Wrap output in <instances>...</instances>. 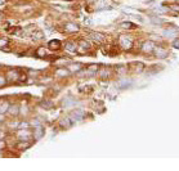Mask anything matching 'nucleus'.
I'll return each instance as SVG.
<instances>
[{
    "label": "nucleus",
    "mask_w": 179,
    "mask_h": 171,
    "mask_svg": "<svg viewBox=\"0 0 179 171\" xmlns=\"http://www.w3.org/2000/svg\"><path fill=\"white\" fill-rule=\"evenodd\" d=\"M8 135H9L8 131H5V130H3V129H0V139H7Z\"/></svg>",
    "instance_id": "nucleus-25"
},
{
    "label": "nucleus",
    "mask_w": 179,
    "mask_h": 171,
    "mask_svg": "<svg viewBox=\"0 0 179 171\" xmlns=\"http://www.w3.org/2000/svg\"><path fill=\"white\" fill-rule=\"evenodd\" d=\"M0 19H2V13H0Z\"/></svg>",
    "instance_id": "nucleus-29"
},
{
    "label": "nucleus",
    "mask_w": 179,
    "mask_h": 171,
    "mask_svg": "<svg viewBox=\"0 0 179 171\" xmlns=\"http://www.w3.org/2000/svg\"><path fill=\"white\" fill-rule=\"evenodd\" d=\"M71 119H76V120H82V111L76 110L71 112Z\"/></svg>",
    "instance_id": "nucleus-18"
},
{
    "label": "nucleus",
    "mask_w": 179,
    "mask_h": 171,
    "mask_svg": "<svg viewBox=\"0 0 179 171\" xmlns=\"http://www.w3.org/2000/svg\"><path fill=\"white\" fill-rule=\"evenodd\" d=\"M120 42H121V46H122L124 49H129V48L132 46V40L128 39V36H121Z\"/></svg>",
    "instance_id": "nucleus-13"
},
{
    "label": "nucleus",
    "mask_w": 179,
    "mask_h": 171,
    "mask_svg": "<svg viewBox=\"0 0 179 171\" xmlns=\"http://www.w3.org/2000/svg\"><path fill=\"white\" fill-rule=\"evenodd\" d=\"M58 125H59V127L61 129H70V127L72 126V120H70L68 117H65V119H61L59 120V122H58Z\"/></svg>",
    "instance_id": "nucleus-11"
},
{
    "label": "nucleus",
    "mask_w": 179,
    "mask_h": 171,
    "mask_svg": "<svg viewBox=\"0 0 179 171\" xmlns=\"http://www.w3.org/2000/svg\"><path fill=\"white\" fill-rule=\"evenodd\" d=\"M81 65L80 63H72V65H70L68 66V71L70 72H77V71H80L81 70Z\"/></svg>",
    "instance_id": "nucleus-19"
},
{
    "label": "nucleus",
    "mask_w": 179,
    "mask_h": 171,
    "mask_svg": "<svg viewBox=\"0 0 179 171\" xmlns=\"http://www.w3.org/2000/svg\"><path fill=\"white\" fill-rule=\"evenodd\" d=\"M2 152H3V151H0V157H2V156H3V153H2Z\"/></svg>",
    "instance_id": "nucleus-28"
},
{
    "label": "nucleus",
    "mask_w": 179,
    "mask_h": 171,
    "mask_svg": "<svg viewBox=\"0 0 179 171\" xmlns=\"http://www.w3.org/2000/svg\"><path fill=\"white\" fill-rule=\"evenodd\" d=\"M14 135L17 136V140H34L32 131L30 129H17L14 131Z\"/></svg>",
    "instance_id": "nucleus-2"
},
{
    "label": "nucleus",
    "mask_w": 179,
    "mask_h": 171,
    "mask_svg": "<svg viewBox=\"0 0 179 171\" xmlns=\"http://www.w3.org/2000/svg\"><path fill=\"white\" fill-rule=\"evenodd\" d=\"M21 71L19 68H10L5 72V77L8 80V84H19V79H21Z\"/></svg>",
    "instance_id": "nucleus-1"
},
{
    "label": "nucleus",
    "mask_w": 179,
    "mask_h": 171,
    "mask_svg": "<svg viewBox=\"0 0 179 171\" xmlns=\"http://www.w3.org/2000/svg\"><path fill=\"white\" fill-rule=\"evenodd\" d=\"M28 122H30V126H31V127H36V126L43 125V122H41L40 119H31V120H28Z\"/></svg>",
    "instance_id": "nucleus-20"
},
{
    "label": "nucleus",
    "mask_w": 179,
    "mask_h": 171,
    "mask_svg": "<svg viewBox=\"0 0 179 171\" xmlns=\"http://www.w3.org/2000/svg\"><path fill=\"white\" fill-rule=\"evenodd\" d=\"M121 27H122V28H134L135 25H133V23H130V22H124V23H121Z\"/></svg>",
    "instance_id": "nucleus-23"
},
{
    "label": "nucleus",
    "mask_w": 179,
    "mask_h": 171,
    "mask_svg": "<svg viewBox=\"0 0 179 171\" xmlns=\"http://www.w3.org/2000/svg\"><path fill=\"white\" fill-rule=\"evenodd\" d=\"M39 105H40L43 110L49 111V110H52V108L54 107V103H53V100H52V99H43V100L39 103Z\"/></svg>",
    "instance_id": "nucleus-9"
},
{
    "label": "nucleus",
    "mask_w": 179,
    "mask_h": 171,
    "mask_svg": "<svg viewBox=\"0 0 179 171\" xmlns=\"http://www.w3.org/2000/svg\"><path fill=\"white\" fill-rule=\"evenodd\" d=\"M7 2H8V0H0V7H2V5H5Z\"/></svg>",
    "instance_id": "nucleus-27"
},
{
    "label": "nucleus",
    "mask_w": 179,
    "mask_h": 171,
    "mask_svg": "<svg viewBox=\"0 0 179 171\" xmlns=\"http://www.w3.org/2000/svg\"><path fill=\"white\" fill-rule=\"evenodd\" d=\"M7 120H5V115H3V113H0V124H4Z\"/></svg>",
    "instance_id": "nucleus-26"
},
{
    "label": "nucleus",
    "mask_w": 179,
    "mask_h": 171,
    "mask_svg": "<svg viewBox=\"0 0 179 171\" xmlns=\"http://www.w3.org/2000/svg\"><path fill=\"white\" fill-rule=\"evenodd\" d=\"M19 107H21L19 103H10L9 108H8V112H7L5 116H9V117L16 119L17 116H19Z\"/></svg>",
    "instance_id": "nucleus-5"
},
{
    "label": "nucleus",
    "mask_w": 179,
    "mask_h": 171,
    "mask_svg": "<svg viewBox=\"0 0 179 171\" xmlns=\"http://www.w3.org/2000/svg\"><path fill=\"white\" fill-rule=\"evenodd\" d=\"M10 103H12V102H10L9 99H7V98H0V113L7 115Z\"/></svg>",
    "instance_id": "nucleus-7"
},
{
    "label": "nucleus",
    "mask_w": 179,
    "mask_h": 171,
    "mask_svg": "<svg viewBox=\"0 0 179 171\" xmlns=\"http://www.w3.org/2000/svg\"><path fill=\"white\" fill-rule=\"evenodd\" d=\"M10 44V39L5 37V36H0V50H4V51H9L10 49H7Z\"/></svg>",
    "instance_id": "nucleus-8"
},
{
    "label": "nucleus",
    "mask_w": 179,
    "mask_h": 171,
    "mask_svg": "<svg viewBox=\"0 0 179 171\" xmlns=\"http://www.w3.org/2000/svg\"><path fill=\"white\" fill-rule=\"evenodd\" d=\"M35 57L37 58H47V53H45V49L44 48H37L36 51H35Z\"/></svg>",
    "instance_id": "nucleus-17"
},
{
    "label": "nucleus",
    "mask_w": 179,
    "mask_h": 171,
    "mask_svg": "<svg viewBox=\"0 0 179 171\" xmlns=\"http://www.w3.org/2000/svg\"><path fill=\"white\" fill-rule=\"evenodd\" d=\"M5 148H7L5 139H0V151H5Z\"/></svg>",
    "instance_id": "nucleus-24"
},
{
    "label": "nucleus",
    "mask_w": 179,
    "mask_h": 171,
    "mask_svg": "<svg viewBox=\"0 0 179 171\" xmlns=\"http://www.w3.org/2000/svg\"><path fill=\"white\" fill-rule=\"evenodd\" d=\"M32 147V142L31 140H17L14 144V148L19 152H25L27 149H30Z\"/></svg>",
    "instance_id": "nucleus-4"
},
{
    "label": "nucleus",
    "mask_w": 179,
    "mask_h": 171,
    "mask_svg": "<svg viewBox=\"0 0 179 171\" xmlns=\"http://www.w3.org/2000/svg\"><path fill=\"white\" fill-rule=\"evenodd\" d=\"M90 39L94 40V41H97V42H101L104 40V36L102 34H98V32H92L90 34Z\"/></svg>",
    "instance_id": "nucleus-16"
},
{
    "label": "nucleus",
    "mask_w": 179,
    "mask_h": 171,
    "mask_svg": "<svg viewBox=\"0 0 179 171\" xmlns=\"http://www.w3.org/2000/svg\"><path fill=\"white\" fill-rule=\"evenodd\" d=\"M48 49L52 51H57V50L62 49V42L57 39H52L48 41Z\"/></svg>",
    "instance_id": "nucleus-6"
},
{
    "label": "nucleus",
    "mask_w": 179,
    "mask_h": 171,
    "mask_svg": "<svg viewBox=\"0 0 179 171\" xmlns=\"http://www.w3.org/2000/svg\"><path fill=\"white\" fill-rule=\"evenodd\" d=\"M63 30L66 31V32H76V31H79V27L75 25V23H66L65 26H63Z\"/></svg>",
    "instance_id": "nucleus-12"
},
{
    "label": "nucleus",
    "mask_w": 179,
    "mask_h": 171,
    "mask_svg": "<svg viewBox=\"0 0 179 171\" xmlns=\"http://www.w3.org/2000/svg\"><path fill=\"white\" fill-rule=\"evenodd\" d=\"M68 75H70V71L66 68H57L56 70V76H58V77H65V76H68Z\"/></svg>",
    "instance_id": "nucleus-15"
},
{
    "label": "nucleus",
    "mask_w": 179,
    "mask_h": 171,
    "mask_svg": "<svg viewBox=\"0 0 179 171\" xmlns=\"http://www.w3.org/2000/svg\"><path fill=\"white\" fill-rule=\"evenodd\" d=\"M65 49H66L67 51H70V53H76L77 46H76L75 42H72V41H67L66 44H65Z\"/></svg>",
    "instance_id": "nucleus-14"
},
{
    "label": "nucleus",
    "mask_w": 179,
    "mask_h": 171,
    "mask_svg": "<svg viewBox=\"0 0 179 171\" xmlns=\"http://www.w3.org/2000/svg\"><path fill=\"white\" fill-rule=\"evenodd\" d=\"M32 139H34V142H37L40 140L41 138H44L45 135V127L43 125H40V126H36V127H32Z\"/></svg>",
    "instance_id": "nucleus-3"
},
{
    "label": "nucleus",
    "mask_w": 179,
    "mask_h": 171,
    "mask_svg": "<svg viewBox=\"0 0 179 171\" xmlns=\"http://www.w3.org/2000/svg\"><path fill=\"white\" fill-rule=\"evenodd\" d=\"M8 85V80L5 77V75L4 73H0V88H4Z\"/></svg>",
    "instance_id": "nucleus-22"
},
{
    "label": "nucleus",
    "mask_w": 179,
    "mask_h": 171,
    "mask_svg": "<svg viewBox=\"0 0 179 171\" xmlns=\"http://www.w3.org/2000/svg\"><path fill=\"white\" fill-rule=\"evenodd\" d=\"M18 125H19V120H10V124H9V127L10 130H17L18 129Z\"/></svg>",
    "instance_id": "nucleus-21"
},
{
    "label": "nucleus",
    "mask_w": 179,
    "mask_h": 171,
    "mask_svg": "<svg viewBox=\"0 0 179 171\" xmlns=\"http://www.w3.org/2000/svg\"><path fill=\"white\" fill-rule=\"evenodd\" d=\"M30 36L32 37V40H34V41H41V40H44V37H45L44 32H43V31H40V30H35V31H32Z\"/></svg>",
    "instance_id": "nucleus-10"
}]
</instances>
